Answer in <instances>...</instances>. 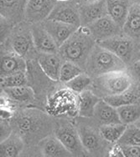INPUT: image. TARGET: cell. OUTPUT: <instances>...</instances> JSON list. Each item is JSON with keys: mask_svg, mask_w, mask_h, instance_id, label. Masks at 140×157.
Listing matches in <instances>:
<instances>
[{"mask_svg": "<svg viewBox=\"0 0 140 157\" xmlns=\"http://www.w3.org/2000/svg\"><path fill=\"white\" fill-rule=\"evenodd\" d=\"M97 43L87 27H81L59 48V55L66 61H70L82 67L86 64Z\"/></svg>", "mask_w": 140, "mask_h": 157, "instance_id": "1", "label": "cell"}, {"mask_svg": "<svg viewBox=\"0 0 140 157\" xmlns=\"http://www.w3.org/2000/svg\"><path fill=\"white\" fill-rule=\"evenodd\" d=\"M89 75L98 78L109 73L126 70V63L96 44L86 63Z\"/></svg>", "mask_w": 140, "mask_h": 157, "instance_id": "2", "label": "cell"}, {"mask_svg": "<svg viewBox=\"0 0 140 157\" xmlns=\"http://www.w3.org/2000/svg\"><path fill=\"white\" fill-rule=\"evenodd\" d=\"M92 84L104 97L117 95L129 90L133 87V77L126 70H120L98 77Z\"/></svg>", "mask_w": 140, "mask_h": 157, "instance_id": "3", "label": "cell"}, {"mask_svg": "<svg viewBox=\"0 0 140 157\" xmlns=\"http://www.w3.org/2000/svg\"><path fill=\"white\" fill-rule=\"evenodd\" d=\"M98 45L107 49L117 57L128 63L133 59L135 53L134 41L123 33L97 43Z\"/></svg>", "mask_w": 140, "mask_h": 157, "instance_id": "4", "label": "cell"}, {"mask_svg": "<svg viewBox=\"0 0 140 157\" xmlns=\"http://www.w3.org/2000/svg\"><path fill=\"white\" fill-rule=\"evenodd\" d=\"M9 42L12 51L25 58L32 48H34L31 33V24L25 22V24L20 23L15 26L14 32L11 33Z\"/></svg>", "mask_w": 140, "mask_h": 157, "instance_id": "5", "label": "cell"}, {"mask_svg": "<svg viewBox=\"0 0 140 157\" xmlns=\"http://www.w3.org/2000/svg\"><path fill=\"white\" fill-rule=\"evenodd\" d=\"M57 3L55 0H29L25 7V21L30 24L46 21Z\"/></svg>", "mask_w": 140, "mask_h": 157, "instance_id": "6", "label": "cell"}, {"mask_svg": "<svg viewBox=\"0 0 140 157\" xmlns=\"http://www.w3.org/2000/svg\"><path fill=\"white\" fill-rule=\"evenodd\" d=\"M47 19L61 22L80 28L81 18L79 6L73 0L69 2H59Z\"/></svg>", "mask_w": 140, "mask_h": 157, "instance_id": "7", "label": "cell"}, {"mask_svg": "<svg viewBox=\"0 0 140 157\" xmlns=\"http://www.w3.org/2000/svg\"><path fill=\"white\" fill-rule=\"evenodd\" d=\"M96 43L122 34V29L109 15L98 19L87 26Z\"/></svg>", "mask_w": 140, "mask_h": 157, "instance_id": "8", "label": "cell"}, {"mask_svg": "<svg viewBox=\"0 0 140 157\" xmlns=\"http://www.w3.org/2000/svg\"><path fill=\"white\" fill-rule=\"evenodd\" d=\"M29 0H0L1 21L15 26L25 18V10Z\"/></svg>", "mask_w": 140, "mask_h": 157, "instance_id": "9", "label": "cell"}, {"mask_svg": "<svg viewBox=\"0 0 140 157\" xmlns=\"http://www.w3.org/2000/svg\"><path fill=\"white\" fill-rule=\"evenodd\" d=\"M31 33L34 48L40 54H56L59 48L42 24H31Z\"/></svg>", "mask_w": 140, "mask_h": 157, "instance_id": "10", "label": "cell"}, {"mask_svg": "<svg viewBox=\"0 0 140 157\" xmlns=\"http://www.w3.org/2000/svg\"><path fill=\"white\" fill-rule=\"evenodd\" d=\"M41 24L46 29V30L51 36L52 39H54L59 48L79 29L74 25L64 24L55 20H50V19H46V21H44Z\"/></svg>", "mask_w": 140, "mask_h": 157, "instance_id": "11", "label": "cell"}, {"mask_svg": "<svg viewBox=\"0 0 140 157\" xmlns=\"http://www.w3.org/2000/svg\"><path fill=\"white\" fill-rule=\"evenodd\" d=\"M81 26L87 27L98 19L108 15L106 0H99L94 3L79 6Z\"/></svg>", "mask_w": 140, "mask_h": 157, "instance_id": "12", "label": "cell"}, {"mask_svg": "<svg viewBox=\"0 0 140 157\" xmlns=\"http://www.w3.org/2000/svg\"><path fill=\"white\" fill-rule=\"evenodd\" d=\"M55 136L72 155L78 154L82 150V145L78 131L72 125L69 124L60 125L55 130Z\"/></svg>", "mask_w": 140, "mask_h": 157, "instance_id": "13", "label": "cell"}, {"mask_svg": "<svg viewBox=\"0 0 140 157\" xmlns=\"http://www.w3.org/2000/svg\"><path fill=\"white\" fill-rule=\"evenodd\" d=\"M27 64L25 58L14 52L5 53L1 56L0 72L1 77L10 75L16 73L26 72Z\"/></svg>", "mask_w": 140, "mask_h": 157, "instance_id": "14", "label": "cell"}, {"mask_svg": "<svg viewBox=\"0 0 140 157\" xmlns=\"http://www.w3.org/2000/svg\"><path fill=\"white\" fill-rule=\"evenodd\" d=\"M39 148L43 157H72V154L55 136H46L41 140Z\"/></svg>", "mask_w": 140, "mask_h": 157, "instance_id": "15", "label": "cell"}, {"mask_svg": "<svg viewBox=\"0 0 140 157\" xmlns=\"http://www.w3.org/2000/svg\"><path fill=\"white\" fill-rule=\"evenodd\" d=\"M39 65L52 80H60L62 61L56 54H40L38 58Z\"/></svg>", "mask_w": 140, "mask_h": 157, "instance_id": "16", "label": "cell"}, {"mask_svg": "<svg viewBox=\"0 0 140 157\" xmlns=\"http://www.w3.org/2000/svg\"><path fill=\"white\" fill-rule=\"evenodd\" d=\"M106 3L108 15L122 29L133 5L131 0H106Z\"/></svg>", "mask_w": 140, "mask_h": 157, "instance_id": "17", "label": "cell"}, {"mask_svg": "<svg viewBox=\"0 0 140 157\" xmlns=\"http://www.w3.org/2000/svg\"><path fill=\"white\" fill-rule=\"evenodd\" d=\"M122 33L140 44V5L133 4L126 22L122 27Z\"/></svg>", "mask_w": 140, "mask_h": 157, "instance_id": "18", "label": "cell"}, {"mask_svg": "<svg viewBox=\"0 0 140 157\" xmlns=\"http://www.w3.org/2000/svg\"><path fill=\"white\" fill-rule=\"evenodd\" d=\"M100 100L101 98L90 90H86L78 94L77 112L79 116L83 118L93 117L96 106Z\"/></svg>", "mask_w": 140, "mask_h": 157, "instance_id": "19", "label": "cell"}, {"mask_svg": "<svg viewBox=\"0 0 140 157\" xmlns=\"http://www.w3.org/2000/svg\"><path fill=\"white\" fill-rule=\"evenodd\" d=\"M94 116L102 125L121 123L118 109L110 105L103 99H101L96 106Z\"/></svg>", "mask_w": 140, "mask_h": 157, "instance_id": "20", "label": "cell"}, {"mask_svg": "<svg viewBox=\"0 0 140 157\" xmlns=\"http://www.w3.org/2000/svg\"><path fill=\"white\" fill-rule=\"evenodd\" d=\"M25 148L24 140L18 134L11 133L1 140L0 157H18Z\"/></svg>", "mask_w": 140, "mask_h": 157, "instance_id": "21", "label": "cell"}, {"mask_svg": "<svg viewBox=\"0 0 140 157\" xmlns=\"http://www.w3.org/2000/svg\"><path fill=\"white\" fill-rule=\"evenodd\" d=\"M80 140L84 148L89 152L96 151L100 145V140L94 130L88 126L82 125L78 128Z\"/></svg>", "mask_w": 140, "mask_h": 157, "instance_id": "22", "label": "cell"}, {"mask_svg": "<svg viewBox=\"0 0 140 157\" xmlns=\"http://www.w3.org/2000/svg\"><path fill=\"white\" fill-rule=\"evenodd\" d=\"M121 123L125 125L135 124L140 120V105L134 103L118 108Z\"/></svg>", "mask_w": 140, "mask_h": 157, "instance_id": "23", "label": "cell"}, {"mask_svg": "<svg viewBox=\"0 0 140 157\" xmlns=\"http://www.w3.org/2000/svg\"><path fill=\"white\" fill-rule=\"evenodd\" d=\"M3 90L7 98L17 102H29L34 100L33 90L26 85Z\"/></svg>", "mask_w": 140, "mask_h": 157, "instance_id": "24", "label": "cell"}, {"mask_svg": "<svg viewBox=\"0 0 140 157\" xmlns=\"http://www.w3.org/2000/svg\"><path fill=\"white\" fill-rule=\"evenodd\" d=\"M102 99L106 102L108 103L110 105L113 106L117 109L119 107L127 105L138 103L137 92H136V90H134L133 88L122 94L104 97Z\"/></svg>", "mask_w": 140, "mask_h": 157, "instance_id": "25", "label": "cell"}, {"mask_svg": "<svg viewBox=\"0 0 140 157\" xmlns=\"http://www.w3.org/2000/svg\"><path fill=\"white\" fill-rule=\"evenodd\" d=\"M127 125L119 123V124H103L101 125L99 128V131L102 137L104 140L110 143H118V140L121 139Z\"/></svg>", "mask_w": 140, "mask_h": 157, "instance_id": "26", "label": "cell"}, {"mask_svg": "<svg viewBox=\"0 0 140 157\" xmlns=\"http://www.w3.org/2000/svg\"><path fill=\"white\" fill-rule=\"evenodd\" d=\"M92 78L87 73L83 72L80 75L76 76L72 80L67 82L66 85L71 92L80 94L86 90L91 85H92Z\"/></svg>", "mask_w": 140, "mask_h": 157, "instance_id": "27", "label": "cell"}, {"mask_svg": "<svg viewBox=\"0 0 140 157\" xmlns=\"http://www.w3.org/2000/svg\"><path fill=\"white\" fill-rule=\"evenodd\" d=\"M118 144L120 145H135L140 146V129L135 124L127 125L121 139Z\"/></svg>", "mask_w": 140, "mask_h": 157, "instance_id": "28", "label": "cell"}, {"mask_svg": "<svg viewBox=\"0 0 140 157\" xmlns=\"http://www.w3.org/2000/svg\"><path fill=\"white\" fill-rule=\"evenodd\" d=\"M84 70L82 67L70 61H65L61 67L60 74V80L66 84L67 82L72 80L76 76L82 74Z\"/></svg>", "mask_w": 140, "mask_h": 157, "instance_id": "29", "label": "cell"}, {"mask_svg": "<svg viewBox=\"0 0 140 157\" xmlns=\"http://www.w3.org/2000/svg\"><path fill=\"white\" fill-rule=\"evenodd\" d=\"M26 72L16 73L10 75L1 77V86L3 89L14 88L25 85L27 83Z\"/></svg>", "mask_w": 140, "mask_h": 157, "instance_id": "30", "label": "cell"}, {"mask_svg": "<svg viewBox=\"0 0 140 157\" xmlns=\"http://www.w3.org/2000/svg\"><path fill=\"white\" fill-rule=\"evenodd\" d=\"M120 147L122 149L125 157H140V146L120 145Z\"/></svg>", "mask_w": 140, "mask_h": 157, "instance_id": "31", "label": "cell"}, {"mask_svg": "<svg viewBox=\"0 0 140 157\" xmlns=\"http://www.w3.org/2000/svg\"><path fill=\"white\" fill-rule=\"evenodd\" d=\"M106 157H125L122 149L118 144L113 145L109 151H107Z\"/></svg>", "mask_w": 140, "mask_h": 157, "instance_id": "32", "label": "cell"}, {"mask_svg": "<svg viewBox=\"0 0 140 157\" xmlns=\"http://www.w3.org/2000/svg\"><path fill=\"white\" fill-rule=\"evenodd\" d=\"M129 73L131 75L132 77L136 78L138 81L140 82V60L135 61L133 64H132Z\"/></svg>", "mask_w": 140, "mask_h": 157, "instance_id": "33", "label": "cell"}, {"mask_svg": "<svg viewBox=\"0 0 140 157\" xmlns=\"http://www.w3.org/2000/svg\"><path fill=\"white\" fill-rule=\"evenodd\" d=\"M73 1L78 6H80V5H83V4L94 3V2H97V1H99V0H73Z\"/></svg>", "mask_w": 140, "mask_h": 157, "instance_id": "34", "label": "cell"}, {"mask_svg": "<svg viewBox=\"0 0 140 157\" xmlns=\"http://www.w3.org/2000/svg\"><path fill=\"white\" fill-rule=\"evenodd\" d=\"M138 44L139 45H138V47L135 50V57L137 59V60H140V44Z\"/></svg>", "mask_w": 140, "mask_h": 157, "instance_id": "35", "label": "cell"}, {"mask_svg": "<svg viewBox=\"0 0 140 157\" xmlns=\"http://www.w3.org/2000/svg\"><path fill=\"white\" fill-rule=\"evenodd\" d=\"M136 92H137V97H138V101L140 102V87L138 89L136 90Z\"/></svg>", "mask_w": 140, "mask_h": 157, "instance_id": "36", "label": "cell"}, {"mask_svg": "<svg viewBox=\"0 0 140 157\" xmlns=\"http://www.w3.org/2000/svg\"><path fill=\"white\" fill-rule=\"evenodd\" d=\"M131 2L133 4H138L140 5V0H131Z\"/></svg>", "mask_w": 140, "mask_h": 157, "instance_id": "37", "label": "cell"}, {"mask_svg": "<svg viewBox=\"0 0 140 157\" xmlns=\"http://www.w3.org/2000/svg\"><path fill=\"white\" fill-rule=\"evenodd\" d=\"M135 124L136 126L138 127V128H139V129H140V120H139V121H138L137 122H136V123H135V124Z\"/></svg>", "mask_w": 140, "mask_h": 157, "instance_id": "38", "label": "cell"}, {"mask_svg": "<svg viewBox=\"0 0 140 157\" xmlns=\"http://www.w3.org/2000/svg\"><path fill=\"white\" fill-rule=\"evenodd\" d=\"M55 1H57L59 3V2H69V1H71V0H55Z\"/></svg>", "mask_w": 140, "mask_h": 157, "instance_id": "39", "label": "cell"}, {"mask_svg": "<svg viewBox=\"0 0 140 157\" xmlns=\"http://www.w3.org/2000/svg\"><path fill=\"white\" fill-rule=\"evenodd\" d=\"M25 157H38V156L34 155H26V156H25Z\"/></svg>", "mask_w": 140, "mask_h": 157, "instance_id": "40", "label": "cell"}]
</instances>
